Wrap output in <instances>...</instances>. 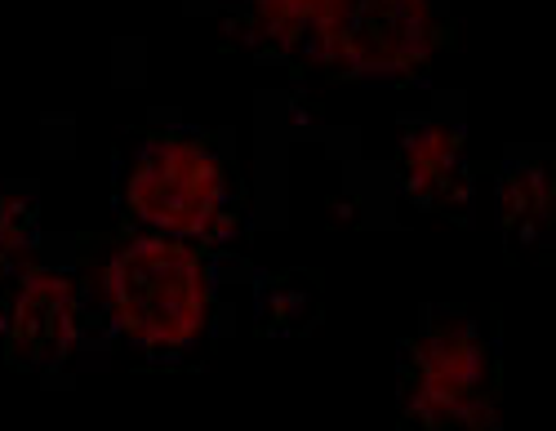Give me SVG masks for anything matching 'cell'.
<instances>
[{"label": "cell", "mask_w": 556, "mask_h": 431, "mask_svg": "<svg viewBox=\"0 0 556 431\" xmlns=\"http://www.w3.org/2000/svg\"><path fill=\"white\" fill-rule=\"evenodd\" d=\"M103 299L112 325L152 352L188 347L210 316L205 263L188 241L161 231L129 236L103 267Z\"/></svg>", "instance_id": "1"}, {"label": "cell", "mask_w": 556, "mask_h": 431, "mask_svg": "<svg viewBox=\"0 0 556 431\" xmlns=\"http://www.w3.org/2000/svg\"><path fill=\"white\" fill-rule=\"evenodd\" d=\"M441 45L432 0H339L312 54L356 80L414 76Z\"/></svg>", "instance_id": "2"}, {"label": "cell", "mask_w": 556, "mask_h": 431, "mask_svg": "<svg viewBox=\"0 0 556 431\" xmlns=\"http://www.w3.org/2000/svg\"><path fill=\"white\" fill-rule=\"evenodd\" d=\"M125 205L148 231L174 241H205L223 231L227 178L223 165L188 138L148 142L125 178Z\"/></svg>", "instance_id": "3"}, {"label": "cell", "mask_w": 556, "mask_h": 431, "mask_svg": "<svg viewBox=\"0 0 556 431\" xmlns=\"http://www.w3.org/2000/svg\"><path fill=\"white\" fill-rule=\"evenodd\" d=\"M409 396L405 409L432 431H485L494 422V409L485 405L490 382V356L477 329L463 320L424 333L409 352Z\"/></svg>", "instance_id": "4"}, {"label": "cell", "mask_w": 556, "mask_h": 431, "mask_svg": "<svg viewBox=\"0 0 556 431\" xmlns=\"http://www.w3.org/2000/svg\"><path fill=\"white\" fill-rule=\"evenodd\" d=\"M10 343L31 365H59L80 343V294L72 276L27 267L10 303Z\"/></svg>", "instance_id": "5"}, {"label": "cell", "mask_w": 556, "mask_h": 431, "mask_svg": "<svg viewBox=\"0 0 556 431\" xmlns=\"http://www.w3.org/2000/svg\"><path fill=\"white\" fill-rule=\"evenodd\" d=\"M405 156V187L414 201L454 205L463 201V138L450 125H419L401 142Z\"/></svg>", "instance_id": "6"}, {"label": "cell", "mask_w": 556, "mask_h": 431, "mask_svg": "<svg viewBox=\"0 0 556 431\" xmlns=\"http://www.w3.org/2000/svg\"><path fill=\"white\" fill-rule=\"evenodd\" d=\"M498 214L507 223V231H517L521 241H534L539 231H547L552 214H556V187L552 174L539 165L517 169L498 191Z\"/></svg>", "instance_id": "7"}, {"label": "cell", "mask_w": 556, "mask_h": 431, "mask_svg": "<svg viewBox=\"0 0 556 431\" xmlns=\"http://www.w3.org/2000/svg\"><path fill=\"white\" fill-rule=\"evenodd\" d=\"M334 10L339 0H254V27L276 50H299L316 40Z\"/></svg>", "instance_id": "8"}, {"label": "cell", "mask_w": 556, "mask_h": 431, "mask_svg": "<svg viewBox=\"0 0 556 431\" xmlns=\"http://www.w3.org/2000/svg\"><path fill=\"white\" fill-rule=\"evenodd\" d=\"M31 267V236H27V197L0 191V276H23Z\"/></svg>", "instance_id": "9"}]
</instances>
